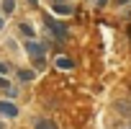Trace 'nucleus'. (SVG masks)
<instances>
[{
	"instance_id": "nucleus-13",
	"label": "nucleus",
	"mask_w": 131,
	"mask_h": 129,
	"mask_svg": "<svg viewBox=\"0 0 131 129\" xmlns=\"http://www.w3.org/2000/svg\"><path fill=\"white\" fill-rule=\"evenodd\" d=\"M3 31H5V16L0 13V34H3Z\"/></svg>"
},
{
	"instance_id": "nucleus-7",
	"label": "nucleus",
	"mask_w": 131,
	"mask_h": 129,
	"mask_svg": "<svg viewBox=\"0 0 131 129\" xmlns=\"http://www.w3.org/2000/svg\"><path fill=\"white\" fill-rule=\"evenodd\" d=\"M18 34H21V39H36V29L28 21H18Z\"/></svg>"
},
{
	"instance_id": "nucleus-10",
	"label": "nucleus",
	"mask_w": 131,
	"mask_h": 129,
	"mask_svg": "<svg viewBox=\"0 0 131 129\" xmlns=\"http://www.w3.org/2000/svg\"><path fill=\"white\" fill-rule=\"evenodd\" d=\"M10 85V80H8V75H0V90H5Z\"/></svg>"
},
{
	"instance_id": "nucleus-9",
	"label": "nucleus",
	"mask_w": 131,
	"mask_h": 129,
	"mask_svg": "<svg viewBox=\"0 0 131 129\" xmlns=\"http://www.w3.org/2000/svg\"><path fill=\"white\" fill-rule=\"evenodd\" d=\"M0 75H10V64L5 59H0Z\"/></svg>"
},
{
	"instance_id": "nucleus-8",
	"label": "nucleus",
	"mask_w": 131,
	"mask_h": 129,
	"mask_svg": "<svg viewBox=\"0 0 131 129\" xmlns=\"http://www.w3.org/2000/svg\"><path fill=\"white\" fill-rule=\"evenodd\" d=\"M0 13H3L5 18L16 13V0H0Z\"/></svg>"
},
{
	"instance_id": "nucleus-11",
	"label": "nucleus",
	"mask_w": 131,
	"mask_h": 129,
	"mask_svg": "<svg viewBox=\"0 0 131 129\" xmlns=\"http://www.w3.org/2000/svg\"><path fill=\"white\" fill-rule=\"evenodd\" d=\"M111 3H113L116 8H123V5H128V3H131V0H111Z\"/></svg>"
},
{
	"instance_id": "nucleus-5",
	"label": "nucleus",
	"mask_w": 131,
	"mask_h": 129,
	"mask_svg": "<svg viewBox=\"0 0 131 129\" xmlns=\"http://www.w3.org/2000/svg\"><path fill=\"white\" fill-rule=\"evenodd\" d=\"M31 124H34V129H59V126H57V121H54V119H49V116H34V119H31Z\"/></svg>"
},
{
	"instance_id": "nucleus-6",
	"label": "nucleus",
	"mask_w": 131,
	"mask_h": 129,
	"mask_svg": "<svg viewBox=\"0 0 131 129\" xmlns=\"http://www.w3.org/2000/svg\"><path fill=\"white\" fill-rule=\"evenodd\" d=\"M54 67H57V70H75V59H72L70 54H57Z\"/></svg>"
},
{
	"instance_id": "nucleus-18",
	"label": "nucleus",
	"mask_w": 131,
	"mask_h": 129,
	"mask_svg": "<svg viewBox=\"0 0 131 129\" xmlns=\"http://www.w3.org/2000/svg\"><path fill=\"white\" fill-rule=\"evenodd\" d=\"M128 96H131V85H128Z\"/></svg>"
},
{
	"instance_id": "nucleus-2",
	"label": "nucleus",
	"mask_w": 131,
	"mask_h": 129,
	"mask_svg": "<svg viewBox=\"0 0 131 129\" xmlns=\"http://www.w3.org/2000/svg\"><path fill=\"white\" fill-rule=\"evenodd\" d=\"M18 114H21V108H18L16 101L0 98V119H18Z\"/></svg>"
},
{
	"instance_id": "nucleus-16",
	"label": "nucleus",
	"mask_w": 131,
	"mask_h": 129,
	"mask_svg": "<svg viewBox=\"0 0 131 129\" xmlns=\"http://www.w3.org/2000/svg\"><path fill=\"white\" fill-rule=\"evenodd\" d=\"M0 129H8V126H5V119H0Z\"/></svg>"
},
{
	"instance_id": "nucleus-3",
	"label": "nucleus",
	"mask_w": 131,
	"mask_h": 129,
	"mask_svg": "<svg viewBox=\"0 0 131 129\" xmlns=\"http://www.w3.org/2000/svg\"><path fill=\"white\" fill-rule=\"evenodd\" d=\"M49 5H51L54 16H75L77 13V8L70 3V0H57V3H49Z\"/></svg>"
},
{
	"instance_id": "nucleus-15",
	"label": "nucleus",
	"mask_w": 131,
	"mask_h": 129,
	"mask_svg": "<svg viewBox=\"0 0 131 129\" xmlns=\"http://www.w3.org/2000/svg\"><path fill=\"white\" fill-rule=\"evenodd\" d=\"M126 36H128V41H131V23L126 26Z\"/></svg>"
},
{
	"instance_id": "nucleus-19",
	"label": "nucleus",
	"mask_w": 131,
	"mask_h": 129,
	"mask_svg": "<svg viewBox=\"0 0 131 129\" xmlns=\"http://www.w3.org/2000/svg\"><path fill=\"white\" fill-rule=\"evenodd\" d=\"M123 129H131V126H123Z\"/></svg>"
},
{
	"instance_id": "nucleus-14",
	"label": "nucleus",
	"mask_w": 131,
	"mask_h": 129,
	"mask_svg": "<svg viewBox=\"0 0 131 129\" xmlns=\"http://www.w3.org/2000/svg\"><path fill=\"white\" fill-rule=\"evenodd\" d=\"M26 3H28L31 8H39V0H26Z\"/></svg>"
},
{
	"instance_id": "nucleus-4",
	"label": "nucleus",
	"mask_w": 131,
	"mask_h": 129,
	"mask_svg": "<svg viewBox=\"0 0 131 129\" xmlns=\"http://www.w3.org/2000/svg\"><path fill=\"white\" fill-rule=\"evenodd\" d=\"M16 78H18L21 85H28V83L36 80V70H34V67H18V70H16Z\"/></svg>"
},
{
	"instance_id": "nucleus-17",
	"label": "nucleus",
	"mask_w": 131,
	"mask_h": 129,
	"mask_svg": "<svg viewBox=\"0 0 131 129\" xmlns=\"http://www.w3.org/2000/svg\"><path fill=\"white\" fill-rule=\"evenodd\" d=\"M46 3H57V0H46Z\"/></svg>"
},
{
	"instance_id": "nucleus-12",
	"label": "nucleus",
	"mask_w": 131,
	"mask_h": 129,
	"mask_svg": "<svg viewBox=\"0 0 131 129\" xmlns=\"http://www.w3.org/2000/svg\"><path fill=\"white\" fill-rule=\"evenodd\" d=\"M93 3H95V8H105V5L111 3V0H93Z\"/></svg>"
},
{
	"instance_id": "nucleus-1",
	"label": "nucleus",
	"mask_w": 131,
	"mask_h": 129,
	"mask_svg": "<svg viewBox=\"0 0 131 129\" xmlns=\"http://www.w3.org/2000/svg\"><path fill=\"white\" fill-rule=\"evenodd\" d=\"M41 23H44L46 34L51 36V41L64 44V41L70 39V26H67V21H57L54 16H44V18H41Z\"/></svg>"
}]
</instances>
